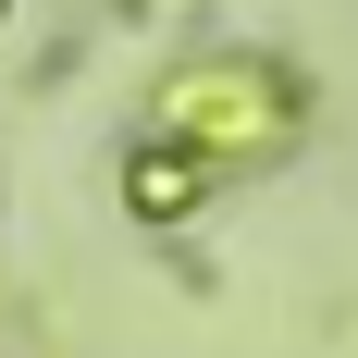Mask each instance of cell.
<instances>
[{
	"label": "cell",
	"instance_id": "1",
	"mask_svg": "<svg viewBox=\"0 0 358 358\" xmlns=\"http://www.w3.org/2000/svg\"><path fill=\"white\" fill-rule=\"evenodd\" d=\"M148 136L210 148V161H248V148L296 136V74H272V62H210V74H173V87H161V111H148Z\"/></svg>",
	"mask_w": 358,
	"mask_h": 358
}]
</instances>
